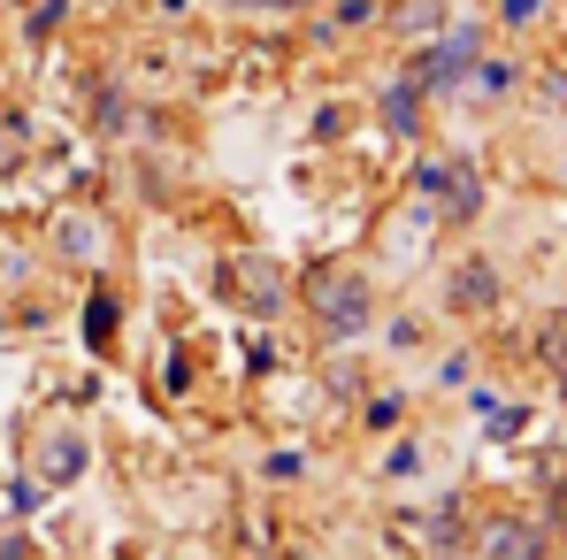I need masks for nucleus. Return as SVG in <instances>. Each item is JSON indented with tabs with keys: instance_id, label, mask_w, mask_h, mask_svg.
Wrapping results in <instances>:
<instances>
[{
	"instance_id": "1",
	"label": "nucleus",
	"mask_w": 567,
	"mask_h": 560,
	"mask_svg": "<svg viewBox=\"0 0 567 560\" xmlns=\"http://www.w3.org/2000/svg\"><path fill=\"white\" fill-rule=\"evenodd\" d=\"M475 70V23L461 31H445L437 47H422V62H414V93H445V85H461Z\"/></svg>"
},
{
	"instance_id": "2",
	"label": "nucleus",
	"mask_w": 567,
	"mask_h": 560,
	"mask_svg": "<svg viewBox=\"0 0 567 560\" xmlns=\"http://www.w3.org/2000/svg\"><path fill=\"white\" fill-rule=\"evenodd\" d=\"M414 185L430 192V200H445V215H475L483 207V177H475L468 162H422Z\"/></svg>"
},
{
	"instance_id": "3",
	"label": "nucleus",
	"mask_w": 567,
	"mask_h": 560,
	"mask_svg": "<svg viewBox=\"0 0 567 560\" xmlns=\"http://www.w3.org/2000/svg\"><path fill=\"white\" fill-rule=\"evenodd\" d=\"M315 315L330 330H369V284L361 277H315Z\"/></svg>"
},
{
	"instance_id": "4",
	"label": "nucleus",
	"mask_w": 567,
	"mask_h": 560,
	"mask_svg": "<svg viewBox=\"0 0 567 560\" xmlns=\"http://www.w3.org/2000/svg\"><path fill=\"white\" fill-rule=\"evenodd\" d=\"M483 553H491V560H537L545 546H537L529 522H491V530H483Z\"/></svg>"
},
{
	"instance_id": "5",
	"label": "nucleus",
	"mask_w": 567,
	"mask_h": 560,
	"mask_svg": "<svg viewBox=\"0 0 567 560\" xmlns=\"http://www.w3.org/2000/svg\"><path fill=\"white\" fill-rule=\"evenodd\" d=\"M498 299V269L491 262H461V277H453V307H491Z\"/></svg>"
},
{
	"instance_id": "6",
	"label": "nucleus",
	"mask_w": 567,
	"mask_h": 560,
	"mask_svg": "<svg viewBox=\"0 0 567 560\" xmlns=\"http://www.w3.org/2000/svg\"><path fill=\"white\" fill-rule=\"evenodd\" d=\"M468 85H475V93H491V100H498V93H506V85H514V62H483V54H475Z\"/></svg>"
},
{
	"instance_id": "7",
	"label": "nucleus",
	"mask_w": 567,
	"mask_h": 560,
	"mask_svg": "<svg viewBox=\"0 0 567 560\" xmlns=\"http://www.w3.org/2000/svg\"><path fill=\"white\" fill-rule=\"evenodd\" d=\"M78 468H85V446L78 438H54L47 446V476H78Z\"/></svg>"
},
{
	"instance_id": "8",
	"label": "nucleus",
	"mask_w": 567,
	"mask_h": 560,
	"mask_svg": "<svg viewBox=\"0 0 567 560\" xmlns=\"http://www.w3.org/2000/svg\"><path fill=\"white\" fill-rule=\"evenodd\" d=\"M107 330H115V299H107V292H93V307H85V338H93V346H107Z\"/></svg>"
},
{
	"instance_id": "9",
	"label": "nucleus",
	"mask_w": 567,
	"mask_h": 560,
	"mask_svg": "<svg viewBox=\"0 0 567 560\" xmlns=\"http://www.w3.org/2000/svg\"><path fill=\"white\" fill-rule=\"evenodd\" d=\"M383 115H391V131H414V78H406V85H391Z\"/></svg>"
},
{
	"instance_id": "10",
	"label": "nucleus",
	"mask_w": 567,
	"mask_h": 560,
	"mask_svg": "<svg viewBox=\"0 0 567 560\" xmlns=\"http://www.w3.org/2000/svg\"><path fill=\"white\" fill-rule=\"evenodd\" d=\"M238 292H246V299H254V307H261V315H269V307H277V277H269V269H261V262H254V277H238Z\"/></svg>"
},
{
	"instance_id": "11",
	"label": "nucleus",
	"mask_w": 567,
	"mask_h": 560,
	"mask_svg": "<svg viewBox=\"0 0 567 560\" xmlns=\"http://www.w3.org/2000/svg\"><path fill=\"white\" fill-rule=\"evenodd\" d=\"M537 354H545L553 369H567V315H553V323H545V338H537Z\"/></svg>"
},
{
	"instance_id": "12",
	"label": "nucleus",
	"mask_w": 567,
	"mask_h": 560,
	"mask_svg": "<svg viewBox=\"0 0 567 560\" xmlns=\"http://www.w3.org/2000/svg\"><path fill=\"white\" fill-rule=\"evenodd\" d=\"M430 538H437V546H461V507H453V499L437 507V522H430Z\"/></svg>"
},
{
	"instance_id": "13",
	"label": "nucleus",
	"mask_w": 567,
	"mask_h": 560,
	"mask_svg": "<svg viewBox=\"0 0 567 560\" xmlns=\"http://www.w3.org/2000/svg\"><path fill=\"white\" fill-rule=\"evenodd\" d=\"M422 468V446H391V476H414Z\"/></svg>"
},
{
	"instance_id": "14",
	"label": "nucleus",
	"mask_w": 567,
	"mask_h": 560,
	"mask_svg": "<svg viewBox=\"0 0 567 560\" xmlns=\"http://www.w3.org/2000/svg\"><path fill=\"white\" fill-rule=\"evenodd\" d=\"M261 8H307V0H261Z\"/></svg>"
},
{
	"instance_id": "15",
	"label": "nucleus",
	"mask_w": 567,
	"mask_h": 560,
	"mask_svg": "<svg viewBox=\"0 0 567 560\" xmlns=\"http://www.w3.org/2000/svg\"><path fill=\"white\" fill-rule=\"evenodd\" d=\"M560 399H567V376H560Z\"/></svg>"
}]
</instances>
